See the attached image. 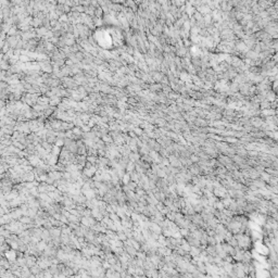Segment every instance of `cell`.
I'll return each instance as SVG.
<instances>
[{"instance_id": "obj_3", "label": "cell", "mask_w": 278, "mask_h": 278, "mask_svg": "<svg viewBox=\"0 0 278 278\" xmlns=\"http://www.w3.org/2000/svg\"><path fill=\"white\" fill-rule=\"evenodd\" d=\"M30 161L32 162V164H37L38 163V159L37 158H34V157L30 158Z\"/></svg>"}, {"instance_id": "obj_1", "label": "cell", "mask_w": 278, "mask_h": 278, "mask_svg": "<svg viewBox=\"0 0 278 278\" xmlns=\"http://www.w3.org/2000/svg\"><path fill=\"white\" fill-rule=\"evenodd\" d=\"M6 256L9 261H14L16 254H15L14 251H8V252H6Z\"/></svg>"}, {"instance_id": "obj_4", "label": "cell", "mask_w": 278, "mask_h": 278, "mask_svg": "<svg viewBox=\"0 0 278 278\" xmlns=\"http://www.w3.org/2000/svg\"><path fill=\"white\" fill-rule=\"evenodd\" d=\"M3 106H4V102H3L2 100H0V110H1Z\"/></svg>"}, {"instance_id": "obj_2", "label": "cell", "mask_w": 278, "mask_h": 278, "mask_svg": "<svg viewBox=\"0 0 278 278\" xmlns=\"http://www.w3.org/2000/svg\"><path fill=\"white\" fill-rule=\"evenodd\" d=\"M15 32H16V27H12V28L9 30L8 35H9V36H13V35L15 34Z\"/></svg>"}, {"instance_id": "obj_5", "label": "cell", "mask_w": 278, "mask_h": 278, "mask_svg": "<svg viewBox=\"0 0 278 278\" xmlns=\"http://www.w3.org/2000/svg\"><path fill=\"white\" fill-rule=\"evenodd\" d=\"M3 214V210H2V208H0V215H2Z\"/></svg>"}]
</instances>
